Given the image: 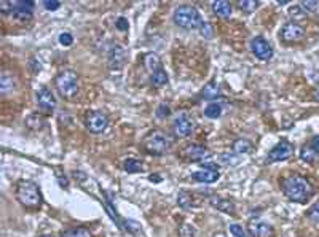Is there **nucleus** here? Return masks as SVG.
<instances>
[{"instance_id":"nucleus-1","label":"nucleus","mask_w":319,"mask_h":237,"mask_svg":"<svg viewBox=\"0 0 319 237\" xmlns=\"http://www.w3.org/2000/svg\"><path fill=\"white\" fill-rule=\"evenodd\" d=\"M281 188L289 201L298 202V204H305L315 193L313 185L302 175H289L283 180Z\"/></svg>"},{"instance_id":"nucleus-2","label":"nucleus","mask_w":319,"mask_h":237,"mask_svg":"<svg viewBox=\"0 0 319 237\" xmlns=\"http://www.w3.org/2000/svg\"><path fill=\"white\" fill-rule=\"evenodd\" d=\"M174 23L182 29L187 30H195L201 29L205 21H203L201 13L192 5H180L174 11Z\"/></svg>"},{"instance_id":"nucleus-3","label":"nucleus","mask_w":319,"mask_h":237,"mask_svg":"<svg viewBox=\"0 0 319 237\" xmlns=\"http://www.w3.org/2000/svg\"><path fill=\"white\" fill-rule=\"evenodd\" d=\"M16 198L26 208H40L42 206V194L38 186L29 180H21L16 186Z\"/></svg>"},{"instance_id":"nucleus-4","label":"nucleus","mask_w":319,"mask_h":237,"mask_svg":"<svg viewBox=\"0 0 319 237\" xmlns=\"http://www.w3.org/2000/svg\"><path fill=\"white\" fill-rule=\"evenodd\" d=\"M56 89L61 94V97L64 99H72L77 96L78 92V75L73 70H64L54 80Z\"/></svg>"},{"instance_id":"nucleus-5","label":"nucleus","mask_w":319,"mask_h":237,"mask_svg":"<svg viewBox=\"0 0 319 237\" xmlns=\"http://www.w3.org/2000/svg\"><path fill=\"white\" fill-rule=\"evenodd\" d=\"M173 145V139L163 131H152L145 137V150L150 154H165Z\"/></svg>"},{"instance_id":"nucleus-6","label":"nucleus","mask_w":319,"mask_h":237,"mask_svg":"<svg viewBox=\"0 0 319 237\" xmlns=\"http://www.w3.org/2000/svg\"><path fill=\"white\" fill-rule=\"evenodd\" d=\"M281 38L287 43H297L305 37V29L297 23H287L283 26V29L280 32Z\"/></svg>"},{"instance_id":"nucleus-7","label":"nucleus","mask_w":319,"mask_h":237,"mask_svg":"<svg viewBox=\"0 0 319 237\" xmlns=\"http://www.w3.org/2000/svg\"><path fill=\"white\" fill-rule=\"evenodd\" d=\"M86 127H88V131L93 132V134H101V132H104L107 129V124H108V119L104 113H101V112H91V113H88V117H86Z\"/></svg>"},{"instance_id":"nucleus-8","label":"nucleus","mask_w":319,"mask_h":237,"mask_svg":"<svg viewBox=\"0 0 319 237\" xmlns=\"http://www.w3.org/2000/svg\"><path fill=\"white\" fill-rule=\"evenodd\" d=\"M250 50H252L254 56L260 60H268L273 56V48H271V45L262 37H255L252 42H250Z\"/></svg>"},{"instance_id":"nucleus-9","label":"nucleus","mask_w":319,"mask_h":237,"mask_svg":"<svg viewBox=\"0 0 319 237\" xmlns=\"http://www.w3.org/2000/svg\"><path fill=\"white\" fill-rule=\"evenodd\" d=\"M182 153H184V156L192 162H203L206 158L211 156V151H209L205 145H195V144L187 145L184 150H182Z\"/></svg>"},{"instance_id":"nucleus-10","label":"nucleus","mask_w":319,"mask_h":237,"mask_svg":"<svg viewBox=\"0 0 319 237\" xmlns=\"http://www.w3.org/2000/svg\"><path fill=\"white\" fill-rule=\"evenodd\" d=\"M292 153H294V147L292 144H289L287 140H281L280 144H278L273 150L270 151L268 154V159L270 161H287L290 156H292Z\"/></svg>"},{"instance_id":"nucleus-11","label":"nucleus","mask_w":319,"mask_h":237,"mask_svg":"<svg viewBox=\"0 0 319 237\" xmlns=\"http://www.w3.org/2000/svg\"><path fill=\"white\" fill-rule=\"evenodd\" d=\"M174 127L177 135H180V137H188V135H192L195 129V123L187 113H180L174 119Z\"/></svg>"},{"instance_id":"nucleus-12","label":"nucleus","mask_w":319,"mask_h":237,"mask_svg":"<svg viewBox=\"0 0 319 237\" xmlns=\"http://www.w3.org/2000/svg\"><path fill=\"white\" fill-rule=\"evenodd\" d=\"M11 13L18 19L27 21L34 15V2L31 0H19V2H11Z\"/></svg>"},{"instance_id":"nucleus-13","label":"nucleus","mask_w":319,"mask_h":237,"mask_svg":"<svg viewBox=\"0 0 319 237\" xmlns=\"http://www.w3.org/2000/svg\"><path fill=\"white\" fill-rule=\"evenodd\" d=\"M37 102H38V107L40 110L43 113H53L54 107H56V100H54L53 94L50 89H46V88H40L37 91Z\"/></svg>"},{"instance_id":"nucleus-14","label":"nucleus","mask_w":319,"mask_h":237,"mask_svg":"<svg viewBox=\"0 0 319 237\" xmlns=\"http://www.w3.org/2000/svg\"><path fill=\"white\" fill-rule=\"evenodd\" d=\"M249 233L254 237H271L275 234V229L268 223L262 220H250L249 221Z\"/></svg>"},{"instance_id":"nucleus-15","label":"nucleus","mask_w":319,"mask_h":237,"mask_svg":"<svg viewBox=\"0 0 319 237\" xmlns=\"http://www.w3.org/2000/svg\"><path fill=\"white\" fill-rule=\"evenodd\" d=\"M126 60V51L123 46L120 45H113L108 53V62L113 67V69H121Z\"/></svg>"},{"instance_id":"nucleus-16","label":"nucleus","mask_w":319,"mask_h":237,"mask_svg":"<svg viewBox=\"0 0 319 237\" xmlns=\"http://www.w3.org/2000/svg\"><path fill=\"white\" fill-rule=\"evenodd\" d=\"M192 178L195 181H200V183H214L219 178V171H208V169H203L192 174Z\"/></svg>"},{"instance_id":"nucleus-17","label":"nucleus","mask_w":319,"mask_h":237,"mask_svg":"<svg viewBox=\"0 0 319 237\" xmlns=\"http://www.w3.org/2000/svg\"><path fill=\"white\" fill-rule=\"evenodd\" d=\"M209 202H211V206H214L215 208H219L220 212L233 213V204H232V202H230V201L220 198V196L211 194V196H209Z\"/></svg>"},{"instance_id":"nucleus-18","label":"nucleus","mask_w":319,"mask_h":237,"mask_svg":"<svg viewBox=\"0 0 319 237\" xmlns=\"http://www.w3.org/2000/svg\"><path fill=\"white\" fill-rule=\"evenodd\" d=\"M213 10L219 18L227 19L232 15V5L227 0H217V2H213Z\"/></svg>"},{"instance_id":"nucleus-19","label":"nucleus","mask_w":319,"mask_h":237,"mask_svg":"<svg viewBox=\"0 0 319 237\" xmlns=\"http://www.w3.org/2000/svg\"><path fill=\"white\" fill-rule=\"evenodd\" d=\"M232 150L235 154H244V153L254 151V145H252V142L248 140V139H238V140L233 142Z\"/></svg>"},{"instance_id":"nucleus-20","label":"nucleus","mask_w":319,"mask_h":237,"mask_svg":"<svg viewBox=\"0 0 319 237\" xmlns=\"http://www.w3.org/2000/svg\"><path fill=\"white\" fill-rule=\"evenodd\" d=\"M144 62H145V69L150 72V73H155L157 70L161 69V62H160V58L157 54L153 53H148L147 56L144 58Z\"/></svg>"},{"instance_id":"nucleus-21","label":"nucleus","mask_w":319,"mask_h":237,"mask_svg":"<svg viewBox=\"0 0 319 237\" xmlns=\"http://www.w3.org/2000/svg\"><path fill=\"white\" fill-rule=\"evenodd\" d=\"M201 96L203 99H208V100H214L215 97H219L220 96V89H219V86H217L214 81L213 83H208L205 86V89L201 91Z\"/></svg>"},{"instance_id":"nucleus-22","label":"nucleus","mask_w":319,"mask_h":237,"mask_svg":"<svg viewBox=\"0 0 319 237\" xmlns=\"http://www.w3.org/2000/svg\"><path fill=\"white\" fill-rule=\"evenodd\" d=\"M123 167H125V171L128 172V174H139V172H142L144 171V164H142V161H139V159H126L125 161V164H123Z\"/></svg>"},{"instance_id":"nucleus-23","label":"nucleus","mask_w":319,"mask_h":237,"mask_svg":"<svg viewBox=\"0 0 319 237\" xmlns=\"http://www.w3.org/2000/svg\"><path fill=\"white\" fill-rule=\"evenodd\" d=\"M300 158L305 161V162H308V164H313V162L318 161V153L311 148V145H305L302 150H300Z\"/></svg>"},{"instance_id":"nucleus-24","label":"nucleus","mask_w":319,"mask_h":237,"mask_svg":"<svg viewBox=\"0 0 319 237\" xmlns=\"http://www.w3.org/2000/svg\"><path fill=\"white\" fill-rule=\"evenodd\" d=\"M150 81H152V85L157 86V88L158 86H165L168 83V73L163 70V69H160V70H157L155 73H152Z\"/></svg>"},{"instance_id":"nucleus-25","label":"nucleus","mask_w":319,"mask_h":237,"mask_svg":"<svg viewBox=\"0 0 319 237\" xmlns=\"http://www.w3.org/2000/svg\"><path fill=\"white\" fill-rule=\"evenodd\" d=\"M205 115L211 119H217L222 115V107L219 104H209L205 110Z\"/></svg>"},{"instance_id":"nucleus-26","label":"nucleus","mask_w":319,"mask_h":237,"mask_svg":"<svg viewBox=\"0 0 319 237\" xmlns=\"http://www.w3.org/2000/svg\"><path fill=\"white\" fill-rule=\"evenodd\" d=\"M289 18L294 19V21H300V19L307 18V11H305L300 5H295L289 10Z\"/></svg>"},{"instance_id":"nucleus-27","label":"nucleus","mask_w":319,"mask_h":237,"mask_svg":"<svg viewBox=\"0 0 319 237\" xmlns=\"http://www.w3.org/2000/svg\"><path fill=\"white\" fill-rule=\"evenodd\" d=\"M238 8H241L244 13H252L255 8H259V2H255V0H240Z\"/></svg>"},{"instance_id":"nucleus-28","label":"nucleus","mask_w":319,"mask_h":237,"mask_svg":"<svg viewBox=\"0 0 319 237\" xmlns=\"http://www.w3.org/2000/svg\"><path fill=\"white\" fill-rule=\"evenodd\" d=\"M26 124L31 127V129H40L42 127V118L37 113H31L26 119Z\"/></svg>"},{"instance_id":"nucleus-29","label":"nucleus","mask_w":319,"mask_h":237,"mask_svg":"<svg viewBox=\"0 0 319 237\" xmlns=\"http://www.w3.org/2000/svg\"><path fill=\"white\" fill-rule=\"evenodd\" d=\"M63 237H93V236L86 228H75V229H71V231L64 233Z\"/></svg>"},{"instance_id":"nucleus-30","label":"nucleus","mask_w":319,"mask_h":237,"mask_svg":"<svg viewBox=\"0 0 319 237\" xmlns=\"http://www.w3.org/2000/svg\"><path fill=\"white\" fill-rule=\"evenodd\" d=\"M177 202H179V206L182 208H190V207H192V198H190V194L187 191H180L179 193Z\"/></svg>"},{"instance_id":"nucleus-31","label":"nucleus","mask_w":319,"mask_h":237,"mask_svg":"<svg viewBox=\"0 0 319 237\" xmlns=\"http://www.w3.org/2000/svg\"><path fill=\"white\" fill-rule=\"evenodd\" d=\"M13 89V83H11V78L8 75L2 73V94L5 96L6 92H10Z\"/></svg>"},{"instance_id":"nucleus-32","label":"nucleus","mask_w":319,"mask_h":237,"mask_svg":"<svg viewBox=\"0 0 319 237\" xmlns=\"http://www.w3.org/2000/svg\"><path fill=\"white\" fill-rule=\"evenodd\" d=\"M307 215H308V218H310L311 221L319 223V202H316V204L310 208Z\"/></svg>"},{"instance_id":"nucleus-33","label":"nucleus","mask_w":319,"mask_h":237,"mask_svg":"<svg viewBox=\"0 0 319 237\" xmlns=\"http://www.w3.org/2000/svg\"><path fill=\"white\" fill-rule=\"evenodd\" d=\"M59 43L63 45V46H71L73 43V37L71 35L69 32H63L59 35Z\"/></svg>"},{"instance_id":"nucleus-34","label":"nucleus","mask_w":319,"mask_h":237,"mask_svg":"<svg viewBox=\"0 0 319 237\" xmlns=\"http://www.w3.org/2000/svg\"><path fill=\"white\" fill-rule=\"evenodd\" d=\"M230 231H232V234L235 236V237H249L248 234H246V231L240 226V225H236V223H233L232 226H230Z\"/></svg>"},{"instance_id":"nucleus-35","label":"nucleus","mask_w":319,"mask_h":237,"mask_svg":"<svg viewBox=\"0 0 319 237\" xmlns=\"http://www.w3.org/2000/svg\"><path fill=\"white\" fill-rule=\"evenodd\" d=\"M193 228L188 225H182L179 228V237H193Z\"/></svg>"},{"instance_id":"nucleus-36","label":"nucleus","mask_w":319,"mask_h":237,"mask_svg":"<svg viewBox=\"0 0 319 237\" xmlns=\"http://www.w3.org/2000/svg\"><path fill=\"white\" fill-rule=\"evenodd\" d=\"M200 32H201V35L205 37V38H213V26L209 24V23H205L203 24V27L200 29Z\"/></svg>"},{"instance_id":"nucleus-37","label":"nucleus","mask_w":319,"mask_h":237,"mask_svg":"<svg viewBox=\"0 0 319 237\" xmlns=\"http://www.w3.org/2000/svg\"><path fill=\"white\" fill-rule=\"evenodd\" d=\"M115 26H117V29L121 30V32H126L128 27H130V24H128V19H126V18H118L117 23H115Z\"/></svg>"},{"instance_id":"nucleus-38","label":"nucleus","mask_w":319,"mask_h":237,"mask_svg":"<svg viewBox=\"0 0 319 237\" xmlns=\"http://www.w3.org/2000/svg\"><path fill=\"white\" fill-rule=\"evenodd\" d=\"M222 161H225L228 166H236V162H240V159L236 158V154H225V156H222Z\"/></svg>"},{"instance_id":"nucleus-39","label":"nucleus","mask_w":319,"mask_h":237,"mask_svg":"<svg viewBox=\"0 0 319 237\" xmlns=\"http://www.w3.org/2000/svg\"><path fill=\"white\" fill-rule=\"evenodd\" d=\"M169 113H171V112H169V108H168L165 104L160 105V107L157 108V117H158V118H166Z\"/></svg>"},{"instance_id":"nucleus-40","label":"nucleus","mask_w":319,"mask_h":237,"mask_svg":"<svg viewBox=\"0 0 319 237\" xmlns=\"http://www.w3.org/2000/svg\"><path fill=\"white\" fill-rule=\"evenodd\" d=\"M43 6H45L46 10L54 11V10H58V8H59L61 3H59V2H51V0H45V2H43Z\"/></svg>"},{"instance_id":"nucleus-41","label":"nucleus","mask_w":319,"mask_h":237,"mask_svg":"<svg viewBox=\"0 0 319 237\" xmlns=\"http://www.w3.org/2000/svg\"><path fill=\"white\" fill-rule=\"evenodd\" d=\"M302 8H307V10H315L318 6V2H310V0H305V2L300 3Z\"/></svg>"},{"instance_id":"nucleus-42","label":"nucleus","mask_w":319,"mask_h":237,"mask_svg":"<svg viewBox=\"0 0 319 237\" xmlns=\"http://www.w3.org/2000/svg\"><path fill=\"white\" fill-rule=\"evenodd\" d=\"M125 225H126L128 228H130V231H131V233L139 231V228H141V226L138 225V223H133L131 220H126V221H125Z\"/></svg>"},{"instance_id":"nucleus-43","label":"nucleus","mask_w":319,"mask_h":237,"mask_svg":"<svg viewBox=\"0 0 319 237\" xmlns=\"http://www.w3.org/2000/svg\"><path fill=\"white\" fill-rule=\"evenodd\" d=\"M311 148H313V150L318 153V156H319V135H316V137H313L311 139Z\"/></svg>"},{"instance_id":"nucleus-44","label":"nucleus","mask_w":319,"mask_h":237,"mask_svg":"<svg viewBox=\"0 0 319 237\" xmlns=\"http://www.w3.org/2000/svg\"><path fill=\"white\" fill-rule=\"evenodd\" d=\"M201 167L208 169V171H217V169H219L215 164H213V162H201Z\"/></svg>"},{"instance_id":"nucleus-45","label":"nucleus","mask_w":319,"mask_h":237,"mask_svg":"<svg viewBox=\"0 0 319 237\" xmlns=\"http://www.w3.org/2000/svg\"><path fill=\"white\" fill-rule=\"evenodd\" d=\"M58 180H59V183H61V186H63V188H66V186H67V180H66L64 175H59V178H58Z\"/></svg>"},{"instance_id":"nucleus-46","label":"nucleus","mask_w":319,"mask_h":237,"mask_svg":"<svg viewBox=\"0 0 319 237\" xmlns=\"http://www.w3.org/2000/svg\"><path fill=\"white\" fill-rule=\"evenodd\" d=\"M150 180L155 181V183H158V181H161V177H160V175H155L153 174V175H150Z\"/></svg>"},{"instance_id":"nucleus-47","label":"nucleus","mask_w":319,"mask_h":237,"mask_svg":"<svg viewBox=\"0 0 319 237\" xmlns=\"http://www.w3.org/2000/svg\"><path fill=\"white\" fill-rule=\"evenodd\" d=\"M313 97H315L316 102H319V88H316V91H315V94H313Z\"/></svg>"},{"instance_id":"nucleus-48","label":"nucleus","mask_w":319,"mask_h":237,"mask_svg":"<svg viewBox=\"0 0 319 237\" xmlns=\"http://www.w3.org/2000/svg\"><path fill=\"white\" fill-rule=\"evenodd\" d=\"M40 237H53V236H40Z\"/></svg>"}]
</instances>
